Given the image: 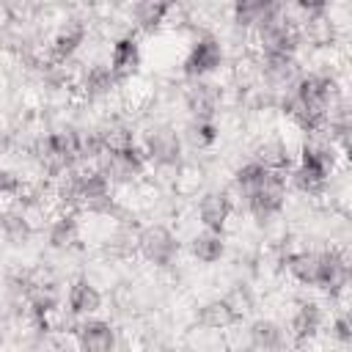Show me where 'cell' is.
Wrapping results in <instances>:
<instances>
[{
    "instance_id": "obj_1",
    "label": "cell",
    "mask_w": 352,
    "mask_h": 352,
    "mask_svg": "<svg viewBox=\"0 0 352 352\" xmlns=\"http://www.w3.org/2000/svg\"><path fill=\"white\" fill-rule=\"evenodd\" d=\"M341 82L327 72H302L278 99L280 113L308 138L324 135L330 110L341 102Z\"/></svg>"
},
{
    "instance_id": "obj_2",
    "label": "cell",
    "mask_w": 352,
    "mask_h": 352,
    "mask_svg": "<svg viewBox=\"0 0 352 352\" xmlns=\"http://www.w3.org/2000/svg\"><path fill=\"white\" fill-rule=\"evenodd\" d=\"M52 198L60 212L104 214L113 209V184L96 165H80L52 182Z\"/></svg>"
},
{
    "instance_id": "obj_3",
    "label": "cell",
    "mask_w": 352,
    "mask_h": 352,
    "mask_svg": "<svg viewBox=\"0 0 352 352\" xmlns=\"http://www.w3.org/2000/svg\"><path fill=\"white\" fill-rule=\"evenodd\" d=\"M338 160H341V151L324 135H311L294 154V165L286 173V182L302 195H319L327 190L338 168Z\"/></svg>"
},
{
    "instance_id": "obj_4",
    "label": "cell",
    "mask_w": 352,
    "mask_h": 352,
    "mask_svg": "<svg viewBox=\"0 0 352 352\" xmlns=\"http://www.w3.org/2000/svg\"><path fill=\"white\" fill-rule=\"evenodd\" d=\"M80 143H82V129L77 126H55L47 135H41L36 140L33 157L38 162V168L55 179H60L63 173L80 168Z\"/></svg>"
},
{
    "instance_id": "obj_5",
    "label": "cell",
    "mask_w": 352,
    "mask_h": 352,
    "mask_svg": "<svg viewBox=\"0 0 352 352\" xmlns=\"http://www.w3.org/2000/svg\"><path fill=\"white\" fill-rule=\"evenodd\" d=\"M253 41L258 55H297L302 44V28L292 14H286V8H280L253 30Z\"/></svg>"
},
{
    "instance_id": "obj_6",
    "label": "cell",
    "mask_w": 352,
    "mask_h": 352,
    "mask_svg": "<svg viewBox=\"0 0 352 352\" xmlns=\"http://www.w3.org/2000/svg\"><path fill=\"white\" fill-rule=\"evenodd\" d=\"M135 253L157 267V270H168L176 264L179 253H182V242L176 236L173 228H168L165 223H148L135 234Z\"/></svg>"
},
{
    "instance_id": "obj_7",
    "label": "cell",
    "mask_w": 352,
    "mask_h": 352,
    "mask_svg": "<svg viewBox=\"0 0 352 352\" xmlns=\"http://www.w3.org/2000/svg\"><path fill=\"white\" fill-rule=\"evenodd\" d=\"M140 148L148 160V168L170 170L184 160V140L173 124H151L140 140Z\"/></svg>"
},
{
    "instance_id": "obj_8",
    "label": "cell",
    "mask_w": 352,
    "mask_h": 352,
    "mask_svg": "<svg viewBox=\"0 0 352 352\" xmlns=\"http://www.w3.org/2000/svg\"><path fill=\"white\" fill-rule=\"evenodd\" d=\"M245 201V209L248 214L256 220V223H270L272 217H278L286 206V198H289V182L286 176L280 173H267L250 192L239 195Z\"/></svg>"
},
{
    "instance_id": "obj_9",
    "label": "cell",
    "mask_w": 352,
    "mask_h": 352,
    "mask_svg": "<svg viewBox=\"0 0 352 352\" xmlns=\"http://www.w3.org/2000/svg\"><path fill=\"white\" fill-rule=\"evenodd\" d=\"M226 60V47L220 41V36L214 33H198L182 60V74L187 80H209Z\"/></svg>"
},
{
    "instance_id": "obj_10",
    "label": "cell",
    "mask_w": 352,
    "mask_h": 352,
    "mask_svg": "<svg viewBox=\"0 0 352 352\" xmlns=\"http://www.w3.org/2000/svg\"><path fill=\"white\" fill-rule=\"evenodd\" d=\"M96 168L107 176V182L113 187L118 184H132L138 182L146 170H148V160L140 148V143L135 146H126L121 151H110V154H102V160L96 162Z\"/></svg>"
},
{
    "instance_id": "obj_11",
    "label": "cell",
    "mask_w": 352,
    "mask_h": 352,
    "mask_svg": "<svg viewBox=\"0 0 352 352\" xmlns=\"http://www.w3.org/2000/svg\"><path fill=\"white\" fill-rule=\"evenodd\" d=\"M349 283V261L338 248H322L316 250V267H314V286L330 297L341 294Z\"/></svg>"
},
{
    "instance_id": "obj_12",
    "label": "cell",
    "mask_w": 352,
    "mask_h": 352,
    "mask_svg": "<svg viewBox=\"0 0 352 352\" xmlns=\"http://www.w3.org/2000/svg\"><path fill=\"white\" fill-rule=\"evenodd\" d=\"M85 38H88V25H85V19H80V16L63 19V22L55 28V33L50 36V44H47V63H52V66H66V63L82 50Z\"/></svg>"
},
{
    "instance_id": "obj_13",
    "label": "cell",
    "mask_w": 352,
    "mask_h": 352,
    "mask_svg": "<svg viewBox=\"0 0 352 352\" xmlns=\"http://www.w3.org/2000/svg\"><path fill=\"white\" fill-rule=\"evenodd\" d=\"M77 352H116L118 349V330L113 322L102 316L77 319L72 330Z\"/></svg>"
},
{
    "instance_id": "obj_14",
    "label": "cell",
    "mask_w": 352,
    "mask_h": 352,
    "mask_svg": "<svg viewBox=\"0 0 352 352\" xmlns=\"http://www.w3.org/2000/svg\"><path fill=\"white\" fill-rule=\"evenodd\" d=\"M283 327L294 344H311L324 330V308L316 300H297Z\"/></svg>"
},
{
    "instance_id": "obj_15",
    "label": "cell",
    "mask_w": 352,
    "mask_h": 352,
    "mask_svg": "<svg viewBox=\"0 0 352 352\" xmlns=\"http://www.w3.org/2000/svg\"><path fill=\"white\" fill-rule=\"evenodd\" d=\"M140 63H143V50H140L138 33L129 30V33L116 36L110 44V55H107V66L116 74V80L118 82L132 80L140 72Z\"/></svg>"
},
{
    "instance_id": "obj_16",
    "label": "cell",
    "mask_w": 352,
    "mask_h": 352,
    "mask_svg": "<svg viewBox=\"0 0 352 352\" xmlns=\"http://www.w3.org/2000/svg\"><path fill=\"white\" fill-rule=\"evenodd\" d=\"M195 214H198L201 228L226 234L228 220H231V214H234V195H231L228 190H220V187H217V190H206V192L198 198Z\"/></svg>"
},
{
    "instance_id": "obj_17",
    "label": "cell",
    "mask_w": 352,
    "mask_h": 352,
    "mask_svg": "<svg viewBox=\"0 0 352 352\" xmlns=\"http://www.w3.org/2000/svg\"><path fill=\"white\" fill-rule=\"evenodd\" d=\"M182 102L190 118H214L223 104V88L212 80H190L182 94Z\"/></svg>"
},
{
    "instance_id": "obj_18",
    "label": "cell",
    "mask_w": 352,
    "mask_h": 352,
    "mask_svg": "<svg viewBox=\"0 0 352 352\" xmlns=\"http://www.w3.org/2000/svg\"><path fill=\"white\" fill-rule=\"evenodd\" d=\"M118 85H121V82H118L116 74L110 72L107 60H94V63H88V66L77 74V91H80V96L88 99V102H104V99H110Z\"/></svg>"
},
{
    "instance_id": "obj_19",
    "label": "cell",
    "mask_w": 352,
    "mask_h": 352,
    "mask_svg": "<svg viewBox=\"0 0 352 352\" xmlns=\"http://www.w3.org/2000/svg\"><path fill=\"white\" fill-rule=\"evenodd\" d=\"M102 302H104V297H102L99 286L91 278H85V275L74 278L69 283V289H66V311H69L72 319L96 316L102 311Z\"/></svg>"
},
{
    "instance_id": "obj_20",
    "label": "cell",
    "mask_w": 352,
    "mask_h": 352,
    "mask_svg": "<svg viewBox=\"0 0 352 352\" xmlns=\"http://www.w3.org/2000/svg\"><path fill=\"white\" fill-rule=\"evenodd\" d=\"M195 322L204 330L220 333V330H228V327L239 324L242 322V311L228 297H212V300H206V302H201L195 308Z\"/></svg>"
},
{
    "instance_id": "obj_21",
    "label": "cell",
    "mask_w": 352,
    "mask_h": 352,
    "mask_svg": "<svg viewBox=\"0 0 352 352\" xmlns=\"http://www.w3.org/2000/svg\"><path fill=\"white\" fill-rule=\"evenodd\" d=\"M258 72L270 88L286 91L302 74V66L297 55H258Z\"/></svg>"
},
{
    "instance_id": "obj_22",
    "label": "cell",
    "mask_w": 352,
    "mask_h": 352,
    "mask_svg": "<svg viewBox=\"0 0 352 352\" xmlns=\"http://www.w3.org/2000/svg\"><path fill=\"white\" fill-rule=\"evenodd\" d=\"M80 242H82V226L74 212H58L47 223V245L52 250L69 253V250L80 248Z\"/></svg>"
},
{
    "instance_id": "obj_23",
    "label": "cell",
    "mask_w": 352,
    "mask_h": 352,
    "mask_svg": "<svg viewBox=\"0 0 352 352\" xmlns=\"http://www.w3.org/2000/svg\"><path fill=\"white\" fill-rule=\"evenodd\" d=\"M250 160L258 162L261 168H267L270 173L286 176L292 170V165H294V151L283 138H264V140L256 143Z\"/></svg>"
},
{
    "instance_id": "obj_24",
    "label": "cell",
    "mask_w": 352,
    "mask_h": 352,
    "mask_svg": "<svg viewBox=\"0 0 352 352\" xmlns=\"http://www.w3.org/2000/svg\"><path fill=\"white\" fill-rule=\"evenodd\" d=\"M286 341H289L286 327L278 319L258 316L248 324V344L253 352H283Z\"/></svg>"
},
{
    "instance_id": "obj_25",
    "label": "cell",
    "mask_w": 352,
    "mask_h": 352,
    "mask_svg": "<svg viewBox=\"0 0 352 352\" xmlns=\"http://www.w3.org/2000/svg\"><path fill=\"white\" fill-rule=\"evenodd\" d=\"M280 3H270V0H239L231 6V22L242 30H256L264 19H270L275 11H280Z\"/></svg>"
},
{
    "instance_id": "obj_26",
    "label": "cell",
    "mask_w": 352,
    "mask_h": 352,
    "mask_svg": "<svg viewBox=\"0 0 352 352\" xmlns=\"http://www.w3.org/2000/svg\"><path fill=\"white\" fill-rule=\"evenodd\" d=\"M170 14H173V6L170 3H157V0H143V3H135L129 8V19H132L135 30H140V33L162 30V25L168 22Z\"/></svg>"
},
{
    "instance_id": "obj_27",
    "label": "cell",
    "mask_w": 352,
    "mask_h": 352,
    "mask_svg": "<svg viewBox=\"0 0 352 352\" xmlns=\"http://www.w3.org/2000/svg\"><path fill=\"white\" fill-rule=\"evenodd\" d=\"M226 234H217V231H206V228H201L198 234H192L190 236V242H187V250H190V256L198 261V264H217V261H223V256H226Z\"/></svg>"
},
{
    "instance_id": "obj_28",
    "label": "cell",
    "mask_w": 352,
    "mask_h": 352,
    "mask_svg": "<svg viewBox=\"0 0 352 352\" xmlns=\"http://www.w3.org/2000/svg\"><path fill=\"white\" fill-rule=\"evenodd\" d=\"M182 140L195 151H209L220 140V126L214 118H190L182 129Z\"/></svg>"
},
{
    "instance_id": "obj_29",
    "label": "cell",
    "mask_w": 352,
    "mask_h": 352,
    "mask_svg": "<svg viewBox=\"0 0 352 352\" xmlns=\"http://www.w3.org/2000/svg\"><path fill=\"white\" fill-rule=\"evenodd\" d=\"M0 234L11 245H25L33 236V223L25 209L19 206H3L0 209Z\"/></svg>"
},
{
    "instance_id": "obj_30",
    "label": "cell",
    "mask_w": 352,
    "mask_h": 352,
    "mask_svg": "<svg viewBox=\"0 0 352 352\" xmlns=\"http://www.w3.org/2000/svg\"><path fill=\"white\" fill-rule=\"evenodd\" d=\"M283 267L292 280L300 286H314V267H316V250H292L283 258Z\"/></svg>"
},
{
    "instance_id": "obj_31",
    "label": "cell",
    "mask_w": 352,
    "mask_h": 352,
    "mask_svg": "<svg viewBox=\"0 0 352 352\" xmlns=\"http://www.w3.org/2000/svg\"><path fill=\"white\" fill-rule=\"evenodd\" d=\"M96 129H99V135H102L104 154H110V151H121V148H126V146H135V143H138L135 129H132L129 124H124V121H110V124L96 126Z\"/></svg>"
},
{
    "instance_id": "obj_32",
    "label": "cell",
    "mask_w": 352,
    "mask_h": 352,
    "mask_svg": "<svg viewBox=\"0 0 352 352\" xmlns=\"http://www.w3.org/2000/svg\"><path fill=\"white\" fill-rule=\"evenodd\" d=\"M270 170L267 168H261L258 162H253V160H248V162H242L236 170H234V176H231V182H234V190H236V195H245V192H250L264 176H267Z\"/></svg>"
},
{
    "instance_id": "obj_33",
    "label": "cell",
    "mask_w": 352,
    "mask_h": 352,
    "mask_svg": "<svg viewBox=\"0 0 352 352\" xmlns=\"http://www.w3.org/2000/svg\"><path fill=\"white\" fill-rule=\"evenodd\" d=\"M22 192H25V182H22V176H19L16 170L0 165V204L14 201V198H22Z\"/></svg>"
},
{
    "instance_id": "obj_34",
    "label": "cell",
    "mask_w": 352,
    "mask_h": 352,
    "mask_svg": "<svg viewBox=\"0 0 352 352\" xmlns=\"http://www.w3.org/2000/svg\"><path fill=\"white\" fill-rule=\"evenodd\" d=\"M330 338L341 346V349H346L349 344H352V322H349V314L346 311H338L333 319H330Z\"/></svg>"
},
{
    "instance_id": "obj_35",
    "label": "cell",
    "mask_w": 352,
    "mask_h": 352,
    "mask_svg": "<svg viewBox=\"0 0 352 352\" xmlns=\"http://www.w3.org/2000/svg\"><path fill=\"white\" fill-rule=\"evenodd\" d=\"M165 352H192L190 346H170V349H165Z\"/></svg>"
},
{
    "instance_id": "obj_36",
    "label": "cell",
    "mask_w": 352,
    "mask_h": 352,
    "mask_svg": "<svg viewBox=\"0 0 352 352\" xmlns=\"http://www.w3.org/2000/svg\"><path fill=\"white\" fill-rule=\"evenodd\" d=\"M30 352H50V349H30Z\"/></svg>"
}]
</instances>
